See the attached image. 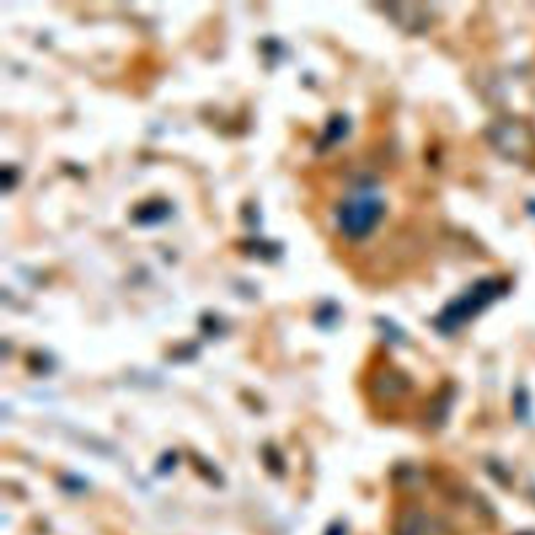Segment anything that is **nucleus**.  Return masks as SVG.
Returning a JSON list of instances; mask_svg holds the SVG:
<instances>
[{
	"mask_svg": "<svg viewBox=\"0 0 535 535\" xmlns=\"http://www.w3.org/2000/svg\"><path fill=\"white\" fill-rule=\"evenodd\" d=\"M506 285L498 278H485V281L475 283L471 289L464 291L460 297L441 310V314L435 318V327L441 333H454L462 324L473 320L477 314H481L487 306L494 304L498 297L506 293Z\"/></svg>",
	"mask_w": 535,
	"mask_h": 535,
	"instance_id": "1",
	"label": "nucleus"
},
{
	"mask_svg": "<svg viewBox=\"0 0 535 535\" xmlns=\"http://www.w3.org/2000/svg\"><path fill=\"white\" fill-rule=\"evenodd\" d=\"M492 147L515 164L535 168V130L521 118H500L487 128Z\"/></svg>",
	"mask_w": 535,
	"mask_h": 535,
	"instance_id": "2",
	"label": "nucleus"
},
{
	"mask_svg": "<svg viewBox=\"0 0 535 535\" xmlns=\"http://www.w3.org/2000/svg\"><path fill=\"white\" fill-rule=\"evenodd\" d=\"M383 212H385L383 199L372 195H360L339 203L337 220L343 235H347L350 239H364L381 222Z\"/></svg>",
	"mask_w": 535,
	"mask_h": 535,
	"instance_id": "3",
	"label": "nucleus"
},
{
	"mask_svg": "<svg viewBox=\"0 0 535 535\" xmlns=\"http://www.w3.org/2000/svg\"><path fill=\"white\" fill-rule=\"evenodd\" d=\"M395 535H437V527L431 515L421 508H408L395 523Z\"/></svg>",
	"mask_w": 535,
	"mask_h": 535,
	"instance_id": "4",
	"label": "nucleus"
},
{
	"mask_svg": "<svg viewBox=\"0 0 535 535\" xmlns=\"http://www.w3.org/2000/svg\"><path fill=\"white\" fill-rule=\"evenodd\" d=\"M166 214H170V207L166 203L151 201V203H145V205H141V207L136 209L134 220L141 222V224H149V222L164 220Z\"/></svg>",
	"mask_w": 535,
	"mask_h": 535,
	"instance_id": "5",
	"label": "nucleus"
},
{
	"mask_svg": "<svg viewBox=\"0 0 535 535\" xmlns=\"http://www.w3.org/2000/svg\"><path fill=\"white\" fill-rule=\"evenodd\" d=\"M377 389L383 398H395V395H400L406 389L404 377L398 375V372H389V375L381 377V383L377 385Z\"/></svg>",
	"mask_w": 535,
	"mask_h": 535,
	"instance_id": "6",
	"label": "nucleus"
},
{
	"mask_svg": "<svg viewBox=\"0 0 535 535\" xmlns=\"http://www.w3.org/2000/svg\"><path fill=\"white\" fill-rule=\"evenodd\" d=\"M347 126H350V124H347V120L343 118V115H337V118H333L331 124H329V128L324 130L322 145H333V143H337L339 138H343V134L347 132Z\"/></svg>",
	"mask_w": 535,
	"mask_h": 535,
	"instance_id": "7",
	"label": "nucleus"
}]
</instances>
